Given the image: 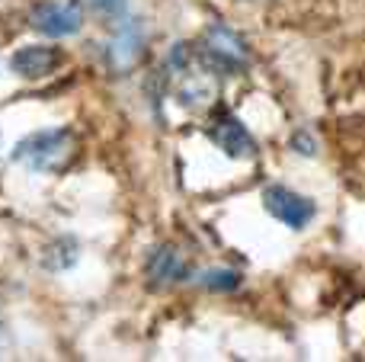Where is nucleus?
Instances as JSON below:
<instances>
[{
  "mask_svg": "<svg viewBox=\"0 0 365 362\" xmlns=\"http://www.w3.org/2000/svg\"><path fill=\"white\" fill-rule=\"evenodd\" d=\"M77 135L71 128H45V132L26 135L16 145L13 157L36 173H64L77 160Z\"/></svg>",
  "mask_w": 365,
  "mask_h": 362,
  "instance_id": "f257e3e1",
  "label": "nucleus"
},
{
  "mask_svg": "<svg viewBox=\"0 0 365 362\" xmlns=\"http://www.w3.org/2000/svg\"><path fill=\"white\" fill-rule=\"evenodd\" d=\"M195 61L212 74H240L250 64V51H247L244 38L237 32L215 23L202 36L199 48H195Z\"/></svg>",
  "mask_w": 365,
  "mask_h": 362,
  "instance_id": "f03ea898",
  "label": "nucleus"
},
{
  "mask_svg": "<svg viewBox=\"0 0 365 362\" xmlns=\"http://www.w3.org/2000/svg\"><path fill=\"white\" fill-rule=\"evenodd\" d=\"M29 19H32V29H38L42 36L64 38L81 32L83 10L77 0H42V4L32 6Z\"/></svg>",
  "mask_w": 365,
  "mask_h": 362,
  "instance_id": "7ed1b4c3",
  "label": "nucleus"
},
{
  "mask_svg": "<svg viewBox=\"0 0 365 362\" xmlns=\"http://www.w3.org/2000/svg\"><path fill=\"white\" fill-rule=\"evenodd\" d=\"M263 209L269 212L276 222L289 224L292 231H302L304 224L317 215L314 202H311L308 196H302V192L289 190V186H266L263 190Z\"/></svg>",
  "mask_w": 365,
  "mask_h": 362,
  "instance_id": "20e7f679",
  "label": "nucleus"
},
{
  "mask_svg": "<svg viewBox=\"0 0 365 362\" xmlns=\"http://www.w3.org/2000/svg\"><path fill=\"white\" fill-rule=\"evenodd\" d=\"M208 138L215 141V145L221 148V151L227 154V157L234 160H247L257 154V141H253V135L244 128V122L237 119V115L231 113H218L212 119V125H208Z\"/></svg>",
  "mask_w": 365,
  "mask_h": 362,
  "instance_id": "39448f33",
  "label": "nucleus"
},
{
  "mask_svg": "<svg viewBox=\"0 0 365 362\" xmlns=\"http://www.w3.org/2000/svg\"><path fill=\"white\" fill-rule=\"evenodd\" d=\"M61 64V51L51 48V45H26L16 55L10 58V68L16 71L26 81H38V77H48L51 71Z\"/></svg>",
  "mask_w": 365,
  "mask_h": 362,
  "instance_id": "423d86ee",
  "label": "nucleus"
},
{
  "mask_svg": "<svg viewBox=\"0 0 365 362\" xmlns=\"http://www.w3.org/2000/svg\"><path fill=\"white\" fill-rule=\"evenodd\" d=\"M189 276V263L182 260V254L170 244L158 247L148 260V279H151L154 289L160 286H173V282H182Z\"/></svg>",
  "mask_w": 365,
  "mask_h": 362,
  "instance_id": "0eeeda50",
  "label": "nucleus"
},
{
  "mask_svg": "<svg viewBox=\"0 0 365 362\" xmlns=\"http://www.w3.org/2000/svg\"><path fill=\"white\" fill-rule=\"evenodd\" d=\"M202 286L212 289V292H234L240 286V276L234 269H208L202 276Z\"/></svg>",
  "mask_w": 365,
  "mask_h": 362,
  "instance_id": "6e6552de",
  "label": "nucleus"
},
{
  "mask_svg": "<svg viewBox=\"0 0 365 362\" xmlns=\"http://www.w3.org/2000/svg\"><path fill=\"white\" fill-rule=\"evenodd\" d=\"M292 148H295L298 154H304V157H314V154H317V145H314V138H311L308 132H295V135H292Z\"/></svg>",
  "mask_w": 365,
  "mask_h": 362,
  "instance_id": "1a4fd4ad",
  "label": "nucleus"
},
{
  "mask_svg": "<svg viewBox=\"0 0 365 362\" xmlns=\"http://www.w3.org/2000/svg\"><path fill=\"white\" fill-rule=\"evenodd\" d=\"M90 4H93L100 13H106V16H122L128 0H90Z\"/></svg>",
  "mask_w": 365,
  "mask_h": 362,
  "instance_id": "9d476101",
  "label": "nucleus"
}]
</instances>
